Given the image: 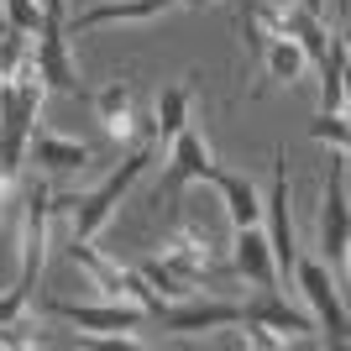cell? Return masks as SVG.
I'll return each instance as SVG.
<instances>
[{
  "label": "cell",
  "mask_w": 351,
  "mask_h": 351,
  "mask_svg": "<svg viewBox=\"0 0 351 351\" xmlns=\"http://www.w3.org/2000/svg\"><path fill=\"white\" fill-rule=\"evenodd\" d=\"M47 226H53V189H47V178H32V184H21V273L0 293V325L27 315L32 293H37V273L47 257Z\"/></svg>",
  "instance_id": "6da1fadb"
},
{
  "label": "cell",
  "mask_w": 351,
  "mask_h": 351,
  "mask_svg": "<svg viewBox=\"0 0 351 351\" xmlns=\"http://www.w3.org/2000/svg\"><path fill=\"white\" fill-rule=\"evenodd\" d=\"M43 95L47 84L37 73V63H32V53L11 79H0V173L5 178H21V168H27V136L37 126Z\"/></svg>",
  "instance_id": "7a4b0ae2"
},
{
  "label": "cell",
  "mask_w": 351,
  "mask_h": 351,
  "mask_svg": "<svg viewBox=\"0 0 351 351\" xmlns=\"http://www.w3.org/2000/svg\"><path fill=\"white\" fill-rule=\"evenodd\" d=\"M47 320H63L79 330V346H132L142 351L147 341L136 336V325L147 320L142 304H126V299H105V304H63V299H53V304H43Z\"/></svg>",
  "instance_id": "3957f363"
},
{
  "label": "cell",
  "mask_w": 351,
  "mask_h": 351,
  "mask_svg": "<svg viewBox=\"0 0 351 351\" xmlns=\"http://www.w3.org/2000/svg\"><path fill=\"white\" fill-rule=\"evenodd\" d=\"M152 152H158V142H136L126 158H121V168L105 184H95L89 194H69V199H58L53 194V210H73V236H84V241H95V231H100L105 220H110V210L132 194V184L147 173V162H152Z\"/></svg>",
  "instance_id": "277c9868"
},
{
  "label": "cell",
  "mask_w": 351,
  "mask_h": 351,
  "mask_svg": "<svg viewBox=\"0 0 351 351\" xmlns=\"http://www.w3.org/2000/svg\"><path fill=\"white\" fill-rule=\"evenodd\" d=\"M158 263L173 273L178 283L189 293H205L210 283L226 273V257H220V247L210 241V231L199 226V220H178L173 231H168V241H162V252H158Z\"/></svg>",
  "instance_id": "5b68a950"
},
{
  "label": "cell",
  "mask_w": 351,
  "mask_h": 351,
  "mask_svg": "<svg viewBox=\"0 0 351 351\" xmlns=\"http://www.w3.org/2000/svg\"><path fill=\"white\" fill-rule=\"evenodd\" d=\"M293 289L304 293L309 315H315V330H320L330 346H346V299H341V283L330 278V267L299 252V263H293Z\"/></svg>",
  "instance_id": "8992f818"
},
{
  "label": "cell",
  "mask_w": 351,
  "mask_h": 351,
  "mask_svg": "<svg viewBox=\"0 0 351 351\" xmlns=\"http://www.w3.org/2000/svg\"><path fill=\"white\" fill-rule=\"evenodd\" d=\"M63 16H69V0H47L43 5V27H37V43H32V63H37L47 89L79 95V69L69 58V27H63Z\"/></svg>",
  "instance_id": "52a82bcc"
},
{
  "label": "cell",
  "mask_w": 351,
  "mask_h": 351,
  "mask_svg": "<svg viewBox=\"0 0 351 351\" xmlns=\"http://www.w3.org/2000/svg\"><path fill=\"white\" fill-rule=\"evenodd\" d=\"M346 236H351V205H346V152H330L320 194V252L336 283H346Z\"/></svg>",
  "instance_id": "ba28073f"
},
{
  "label": "cell",
  "mask_w": 351,
  "mask_h": 351,
  "mask_svg": "<svg viewBox=\"0 0 351 351\" xmlns=\"http://www.w3.org/2000/svg\"><path fill=\"white\" fill-rule=\"evenodd\" d=\"M263 231H267V252L278 267V283H293V263H299V236H293V215H289V147H278L273 162V189L263 199Z\"/></svg>",
  "instance_id": "9c48e42d"
},
{
  "label": "cell",
  "mask_w": 351,
  "mask_h": 351,
  "mask_svg": "<svg viewBox=\"0 0 351 351\" xmlns=\"http://www.w3.org/2000/svg\"><path fill=\"white\" fill-rule=\"evenodd\" d=\"M168 147H173V152H168V168H162V189H158V194L168 199V205H178L189 184H210V173H215V158H210L205 136L194 132V126H184V132H178Z\"/></svg>",
  "instance_id": "30bf717a"
},
{
  "label": "cell",
  "mask_w": 351,
  "mask_h": 351,
  "mask_svg": "<svg viewBox=\"0 0 351 351\" xmlns=\"http://www.w3.org/2000/svg\"><path fill=\"white\" fill-rule=\"evenodd\" d=\"M95 110H100V126L110 142H158V132H152V116H147L142 105H136V89L132 84H105L100 95H95Z\"/></svg>",
  "instance_id": "8fae6325"
},
{
  "label": "cell",
  "mask_w": 351,
  "mask_h": 351,
  "mask_svg": "<svg viewBox=\"0 0 351 351\" xmlns=\"http://www.w3.org/2000/svg\"><path fill=\"white\" fill-rule=\"evenodd\" d=\"M241 320H257V325H267V330H278L283 346L315 341V315H304V309H293L289 299H278V289H263V299L241 304Z\"/></svg>",
  "instance_id": "7c38bea8"
},
{
  "label": "cell",
  "mask_w": 351,
  "mask_h": 351,
  "mask_svg": "<svg viewBox=\"0 0 351 351\" xmlns=\"http://www.w3.org/2000/svg\"><path fill=\"white\" fill-rule=\"evenodd\" d=\"M178 11V0H100L79 16H63L69 32H95V27H116V21H158V16Z\"/></svg>",
  "instance_id": "4fadbf2b"
},
{
  "label": "cell",
  "mask_w": 351,
  "mask_h": 351,
  "mask_svg": "<svg viewBox=\"0 0 351 351\" xmlns=\"http://www.w3.org/2000/svg\"><path fill=\"white\" fill-rule=\"evenodd\" d=\"M158 320L168 325V330H220V325H241V304L194 293V299H178V304H168Z\"/></svg>",
  "instance_id": "5bb4252c"
},
{
  "label": "cell",
  "mask_w": 351,
  "mask_h": 351,
  "mask_svg": "<svg viewBox=\"0 0 351 351\" xmlns=\"http://www.w3.org/2000/svg\"><path fill=\"white\" fill-rule=\"evenodd\" d=\"M231 273H241L257 289H278V267H273V252H267V231L263 226H241L231 241Z\"/></svg>",
  "instance_id": "9a60e30c"
},
{
  "label": "cell",
  "mask_w": 351,
  "mask_h": 351,
  "mask_svg": "<svg viewBox=\"0 0 351 351\" xmlns=\"http://www.w3.org/2000/svg\"><path fill=\"white\" fill-rule=\"evenodd\" d=\"M210 184L220 189V199H226V215H231L236 231H241V226H263V194H257V184H252L247 173H231V168H220V162H215Z\"/></svg>",
  "instance_id": "2e32d148"
},
{
  "label": "cell",
  "mask_w": 351,
  "mask_h": 351,
  "mask_svg": "<svg viewBox=\"0 0 351 351\" xmlns=\"http://www.w3.org/2000/svg\"><path fill=\"white\" fill-rule=\"evenodd\" d=\"M27 162L47 168V173H73V168H84V162H89V147L84 142H69V136H53V132H43V126H32Z\"/></svg>",
  "instance_id": "e0dca14e"
},
{
  "label": "cell",
  "mask_w": 351,
  "mask_h": 351,
  "mask_svg": "<svg viewBox=\"0 0 351 351\" xmlns=\"http://www.w3.org/2000/svg\"><path fill=\"white\" fill-rule=\"evenodd\" d=\"M346 105V32H330V47L320 58V110L341 116Z\"/></svg>",
  "instance_id": "ac0fdd59"
},
{
  "label": "cell",
  "mask_w": 351,
  "mask_h": 351,
  "mask_svg": "<svg viewBox=\"0 0 351 351\" xmlns=\"http://www.w3.org/2000/svg\"><path fill=\"white\" fill-rule=\"evenodd\" d=\"M189 100H194L189 79H178V84H168L158 95V105H152V132H158V142H173V136L189 126Z\"/></svg>",
  "instance_id": "d6986e66"
},
{
  "label": "cell",
  "mask_w": 351,
  "mask_h": 351,
  "mask_svg": "<svg viewBox=\"0 0 351 351\" xmlns=\"http://www.w3.org/2000/svg\"><path fill=\"white\" fill-rule=\"evenodd\" d=\"M257 69L267 73V79H278V84H299L304 79V69H309V58L299 53V43H289V37H267V47H263V63Z\"/></svg>",
  "instance_id": "ffe728a7"
},
{
  "label": "cell",
  "mask_w": 351,
  "mask_h": 351,
  "mask_svg": "<svg viewBox=\"0 0 351 351\" xmlns=\"http://www.w3.org/2000/svg\"><path fill=\"white\" fill-rule=\"evenodd\" d=\"M27 53H32V32H16V27L0 32V79H11L27 63Z\"/></svg>",
  "instance_id": "44dd1931"
},
{
  "label": "cell",
  "mask_w": 351,
  "mask_h": 351,
  "mask_svg": "<svg viewBox=\"0 0 351 351\" xmlns=\"http://www.w3.org/2000/svg\"><path fill=\"white\" fill-rule=\"evenodd\" d=\"M0 16L16 32H37L43 27V0H0Z\"/></svg>",
  "instance_id": "7402d4cb"
},
{
  "label": "cell",
  "mask_w": 351,
  "mask_h": 351,
  "mask_svg": "<svg viewBox=\"0 0 351 351\" xmlns=\"http://www.w3.org/2000/svg\"><path fill=\"white\" fill-rule=\"evenodd\" d=\"M309 136H315V142H330V147H336V152H346V142H351L346 121H341V116H325V110H320V121L309 126Z\"/></svg>",
  "instance_id": "603a6c76"
},
{
  "label": "cell",
  "mask_w": 351,
  "mask_h": 351,
  "mask_svg": "<svg viewBox=\"0 0 351 351\" xmlns=\"http://www.w3.org/2000/svg\"><path fill=\"white\" fill-rule=\"evenodd\" d=\"M16 194H21V178H5L0 173V236H5V226H11V215H16Z\"/></svg>",
  "instance_id": "cb8c5ba5"
},
{
  "label": "cell",
  "mask_w": 351,
  "mask_h": 351,
  "mask_svg": "<svg viewBox=\"0 0 351 351\" xmlns=\"http://www.w3.org/2000/svg\"><path fill=\"white\" fill-rule=\"evenodd\" d=\"M247 325V346H257V351H278L283 341H278V330H267V325H257V320H241Z\"/></svg>",
  "instance_id": "d4e9b609"
},
{
  "label": "cell",
  "mask_w": 351,
  "mask_h": 351,
  "mask_svg": "<svg viewBox=\"0 0 351 351\" xmlns=\"http://www.w3.org/2000/svg\"><path fill=\"white\" fill-rule=\"evenodd\" d=\"M299 5H304L309 16H325V0H299Z\"/></svg>",
  "instance_id": "484cf974"
},
{
  "label": "cell",
  "mask_w": 351,
  "mask_h": 351,
  "mask_svg": "<svg viewBox=\"0 0 351 351\" xmlns=\"http://www.w3.org/2000/svg\"><path fill=\"white\" fill-rule=\"evenodd\" d=\"M178 5H184V11H205L210 0H178Z\"/></svg>",
  "instance_id": "4316f807"
},
{
  "label": "cell",
  "mask_w": 351,
  "mask_h": 351,
  "mask_svg": "<svg viewBox=\"0 0 351 351\" xmlns=\"http://www.w3.org/2000/svg\"><path fill=\"white\" fill-rule=\"evenodd\" d=\"M43 5H47V0H43Z\"/></svg>",
  "instance_id": "83f0119b"
}]
</instances>
